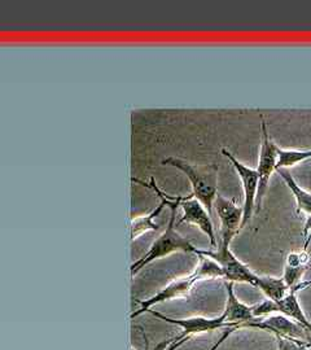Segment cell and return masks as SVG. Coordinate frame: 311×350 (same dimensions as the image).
Returning a JSON list of instances; mask_svg holds the SVG:
<instances>
[{
    "mask_svg": "<svg viewBox=\"0 0 311 350\" xmlns=\"http://www.w3.org/2000/svg\"><path fill=\"white\" fill-rule=\"evenodd\" d=\"M146 350H148V348H147V349H146Z\"/></svg>",
    "mask_w": 311,
    "mask_h": 350,
    "instance_id": "24",
    "label": "cell"
},
{
    "mask_svg": "<svg viewBox=\"0 0 311 350\" xmlns=\"http://www.w3.org/2000/svg\"><path fill=\"white\" fill-rule=\"evenodd\" d=\"M309 261H310V257L305 248L301 252H292L286 256L283 280L286 282L288 287L293 288L299 286L301 283V278L309 267Z\"/></svg>",
    "mask_w": 311,
    "mask_h": 350,
    "instance_id": "13",
    "label": "cell"
},
{
    "mask_svg": "<svg viewBox=\"0 0 311 350\" xmlns=\"http://www.w3.org/2000/svg\"><path fill=\"white\" fill-rule=\"evenodd\" d=\"M276 173L280 175V178L284 180L286 187L290 189L292 195L295 196V200L297 204V211L305 213L309 217L311 215V193L306 189L299 186V183L295 180V178L290 174L289 169H278Z\"/></svg>",
    "mask_w": 311,
    "mask_h": 350,
    "instance_id": "14",
    "label": "cell"
},
{
    "mask_svg": "<svg viewBox=\"0 0 311 350\" xmlns=\"http://www.w3.org/2000/svg\"><path fill=\"white\" fill-rule=\"evenodd\" d=\"M214 208L221 221V240L231 243L241 228L244 217L243 205H236L234 201L218 195L214 202Z\"/></svg>",
    "mask_w": 311,
    "mask_h": 350,
    "instance_id": "11",
    "label": "cell"
},
{
    "mask_svg": "<svg viewBox=\"0 0 311 350\" xmlns=\"http://www.w3.org/2000/svg\"><path fill=\"white\" fill-rule=\"evenodd\" d=\"M241 327H231V328H227L226 331L224 332V335L219 338V340L213 345L212 348L209 350H218L219 349V347L222 345L224 342V340H227V338H230L235 331H237V329H240Z\"/></svg>",
    "mask_w": 311,
    "mask_h": 350,
    "instance_id": "20",
    "label": "cell"
},
{
    "mask_svg": "<svg viewBox=\"0 0 311 350\" xmlns=\"http://www.w3.org/2000/svg\"><path fill=\"white\" fill-rule=\"evenodd\" d=\"M309 348H311V344H310V345H309Z\"/></svg>",
    "mask_w": 311,
    "mask_h": 350,
    "instance_id": "23",
    "label": "cell"
},
{
    "mask_svg": "<svg viewBox=\"0 0 311 350\" xmlns=\"http://www.w3.org/2000/svg\"><path fill=\"white\" fill-rule=\"evenodd\" d=\"M224 287L227 292V301H226L224 314L227 323L241 325V328H243V325L252 323L256 319H258L253 314V306H248L237 299L235 291H234V283L226 282Z\"/></svg>",
    "mask_w": 311,
    "mask_h": 350,
    "instance_id": "12",
    "label": "cell"
},
{
    "mask_svg": "<svg viewBox=\"0 0 311 350\" xmlns=\"http://www.w3.org/2000/svg\"><path fill=\"white\" fill-rule=\"evenodd\" d=\"M303 350H311V348H309V347H303Z\"/></svg>",
    "mask_w": 311,
    "mask_h": 350,
    "instance_id": "22",
    "label": "cell"
},
{
    "mask_svg": "<svg viewBox=\"0 0 311 350\" xmlns=\"http://www.w3.org/2000/svg\"><path fill=\"white\" fill-rule=\"evenodd\" d=\"M278 342V350H303L306 347L305 342L295 340V338H284V336H275Z\"/></svg>",
    "mask_w": 311,
    "mask_h": 350,
    "instance_id": "18",
    "label": "cell"
},
{
    "mask_svg": "<svg viewBox=\"0 0 311 350\" xmlns=\"http://www.w3.org/2000/svg\"><path fill=\"white\" fill-rule=\"evenodd\" d=\"M311 286V282H305L299 283V286L290 288V292L286 295L284 299L280 301L265 300L261 304L253 305V314L256 318H265L271 314H284L288 318L293 319L301 325H303L306 329L311 332V322L308 319V317L303 313L301 305H299V299H297V292L303 289V288Z\"/></svg>",
    "mask_w": 311,
    "mask_h": 350,
    "instance_id": "5",
    "label": "cell"
},
{
    "mask_svg": "<svg viewBox=\"0 0 311 350\" xmlns=\"http://www.w3.org/2000/svg\"><path fill=\"white\" fill-rule=\"evenodd\" d=\"M222 154L234 166L235 172L239 175V178L241 179V183H243V189H244V202H243L244 217H243V224H241V228H243L252 219L253 212L257 208V195H258V188H260V175H258L257 169H252V167H249L247 165L240 163L230 150L224 148L222 150Z\"/></svg>",
    "mask_w": 311,
    "mask_h": 350,
    "instance_id": "6",
    "label": "cell"
},
{
    "mask_svg": "<svg viewBox=\"0 0 311 350\" xmlns=\"http://www.w3.org/2000/svg\"><path fill=\"white\" fill-rule=\"evenodd\" d=\"M198 257H199V263L189 275L175 279L150 299L137 301L140 308L131 314V319L137 318L141 314L148 313L150 310H152L153 306L162 304V302L176 300V299H185L189 295L193 286L198 284L201 280L224 278V271L218 263L208 257H204V256H198Z\"/></svg>",
    "mask_w": 311,
    "mask_h": 350,
    "instance_id": "2",
    "label": "cell"
},
{
    "mask_svg": "<svg viewBox=\"0 0 311 350\" xmlns=\"http://www.w3.org/2000/svg\"><path fill=\"white\" fill-rule=\"evenodd\" d=\"M166 205L161 201V204L150 214L133 218V221H131V240L133 241H135L139 237H141L143 234H146L148 231H157L160 228V225L154 224L153 219L162 212V209Z\"/></svg>",
    "mask_w": 311,
    "mask_h": 350,
    "instance_id": "16",
    "label": "cell"
},
{
    "mask_svg": "<svg viewBox=\"0 0 311 350\" xmlns=\"http://www.w3.org/2000/svg\"><path fill=\"white\" fill-rule=\"evenodd\" d=\"M303 235L306 237V244H305V250H306L311 239V215L308 217V219H306V224H305V227H303Z\"/></svg>",
    "mask_w": 311,
    "mask_h": 350,
    "instance_id": "21",
    "label": "cell"
},
{
    "mask_svg": "<svg viewBox=\"0 0 311 350\" xmlns=\"http://www.w3.org/2000/svg\"><path fill=\"white\" fill-rule=\"evenodd\" d=\"M148 313L153 317L161 319L166 323L178 325L182 328V334L185 336H193V335H201L206 332H213L219 328H231V327H241V325H234L227 323L226 317L222 313L217 318H205V317H192V318H172L167 315L150 310Z\"/></svg>",
    "mask_w": 311,
    "mask_h": 350,
    "instance_id": "9",
    "label": "cell"
},
{
    "mask_svg": "<svg viewBox=\"0 0 311 350\" xmlns=\"http://www.w3.org/2000/svg\"><path fill=\"white\" fill-rule=\"evenodd\" d=\"M261 150H260L258 166H257V172L260 175V188H258V195H257V211L261 209L262 198L269 187L271 175L274 174V172H276V169H278V160H279V147L270 138L266 121L263 118L261 121Z\"/></svg>",
    "mask_w": 311,
    "mask_h": 350,
    "instance_id": "8",
    "label": "cell"
},
{
    "mask_svg": "<svg viewBox=\"0 0 311 350\" xmlns=\"http://www.w3.org/2000/svg\"><path fill=\"white\" fill-rule=\"evenodd\" d=\"M191 338H192V336H185V335L180 332V334L176 335L174 338H170L169 345L162 350H176L178 348H180L188 340H191Z\"/></svg>",
    "mask_w": 311,
    "mask_h": 350,
    "instance_id": "19",
    "label": "cell"
},
{
    "mask_svg": "<svg viewBox=\"0 0 311 350\" xmlns=\"http://www.w3.org/2000/svg\"><path fill=\"white\" fill-rule=\"evenodd\" d=\"M230 241L221 240L217 250H198V256L208 257L218 263L224 271V279L231 283H247L257 288L258 276L253 273L247 265L241 262L230 250Z\"/></svg>",
    "mask_w": 311,
    "mask_h": 350,
    "instance_id": "4",
    "label": "cell"
},
{
    "mask_svg": "<svg viewBox=\"0 0 311 350\" xmlns=\"http://www.w3.org/2000/svg\"><path fill=\"white\" fill-rule=\"evenodd\" d=\"M311 159V150H283L279 148L278 169H290ZM276 169V170H278Z\"/></svg>",
    "mask_w": 311,
    "mask_h": 350,
    "instance_id": "17",
    "label": "cell"
},
{
    "mask_svg": "<svg viewBox=\"0 0 311 350\" xmlns=\"http://www.w3.org/2000/svg\"><path fill=\"white\" fill-rule=\"evenodd\" d=\"M133 182L140 183L144 187L150 188L160 198V200L167 208H170V219H169L166 230L152 243L150 250L141 258H139L137 261L131 265V275L134 276L137 274L141 269H144L150 262L163 258V257H166L172 253H175V252H185V253L196 254L199 248H196L188 239L183 238L175 230L176 212H178V208L180 206V202L183 201V198H180V196L179 198H170V196L165 195L161 189L157 187L153 178H150V183H146V182H143L140 179H135V178H133Z\"/></svg>",
    "mask_w": 311,
    "mask_h": 350,
    "instance_id": "1",
    "label": "cell"
},
{
    "mask_svg": "<svg viewBox=\"0 0 311 350\" xmlns=\"http://www.w3.org/2000/svg\"><path fill=\"white\" fill-rule=\"evenodd\" d=\"M257 288L261 289L269 300L273 301H280L290 292V288L286 286L283 278L274 276H258Z\"/></svg>",
    "mask_w": 311,
    "mask_h": 350,
    "instance_id": "15",
    "label": "cell"
},
{
    "mask_svg": "<svg viewBox=\"0 0 311 350\" xmlns=\"http://www.w3.org/2000/svg\"><path fill=\"white\" fill-rule=\"evenodd\" d=\"M244 327L267 331L275 336L295 338V340L305 342L306 347H309L311 344L310 331L306 329L303 325L295 322L293 319L288 318L284 314H271L265 318H258L252 323L243 325V328Z\"/></svg>",
    "mask_w": 311,
    "mask_h": 350,
    "instance_id": "7",
    "label": "cell"
},
{
    "mask_svg": "<svg viewBox=\"0 0 311 350\" xmlns=\"http://www.w3.org/2000/svg\"><path fill=\"white\" fill-rule=\"evenodd\" d=\"M180 206L183 209V215L175 224V227H179L183 224L198 226L200 230L209 238L212 247H217V238H215L212 215L205 209V206L198 199H193L191 196L183 198Z\"/></svg>",
    "mask_w": 311,
    "mask_h": 350,
    "instance_id": "10",
    "label": "cell"
},
{
    "mask_svg": "<svg viewBox=\"0 0 311 350\" xmlns=\"http://www.w3.org/2000/svg\"><path fill=\"white\" fill-rule=\"evenodd\" d=\"M162 165L173 166L186 174L192 185V195L189 196L193 199H198L205 206L208 213L212 215L214 202L217 196L219 195L218 193V169L214 165L195 166L176 157L163 159Z\"/></svg>",
    "mask_w": 311,
    "mask_h": 350,
    "instance_id": "3",
    "label": "cell"
}]
</instances>
